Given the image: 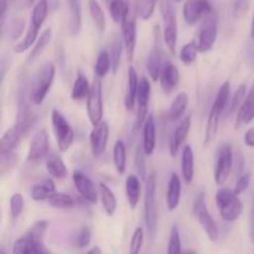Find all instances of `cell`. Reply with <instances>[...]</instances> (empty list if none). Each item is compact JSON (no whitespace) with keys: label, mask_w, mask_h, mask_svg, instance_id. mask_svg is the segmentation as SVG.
I'll list each match as a JSON object with an SVG mask.
<instances>
[{"label":"cell","mask_w":254,"mask_h":254,"mask_svg":"<svg viewBox=\"0 0 254 254\" xmlns=\"http://www.w3.org/2000/svg\"><path fill=\"white\" fill-rule=\"evenodd\" d=\"M47 202L51 207L59 208V210H68V208L74 207L73 198L64 192H56L47 200Z\"/></svg>","instance_id":"41"},{"label":"cell","mask_w":254,"mask_h":254,"mask_svg":"<svg viewBox=\"0 0 254 254\" xmlns=\"http://www.w3.org/2000/svg\"><path fill=\"white\" fill-rule=\"evenodd\" d=\"M88 9L97 31L99 34H103L106 30V15H104L103 9L97 0H88Z\"/></svg>","instance_id":"35"},{"label":"cell","mask_w":254,"mask_h":254,"mask_svg":"<svg viewBox=\"0 0 254 254\" xmlns=\"http://www.w3.org/2000/svg\"><path fill=\"white\" fill-rule=\"evenodd\" d=\"M181 200V180L178 174H171L166 191V206L169 211H175Z\"/></svg>","instance_id":"24"},{"label":"cell","mask_w":254,"mask_h":254,"mask_svg":"<svg viewBox=\"0 0 254 254\" xmlns=\"http://www.w3.org/2000/svg\"><path fill=\"white\" fill-rule=\"evenodd\" d=\"M25 207V200L24 196L19 192H15L10 198V215H11L12 220H16L20 217L24 211Z\"/></svg>","instance_id":"46"},{"label":"cell","mask_w":254,"mask_h":254,"mask_svg":"<svg viewBox=\"0 0 254 254\" xmlns=\"http://www.w3.org/2000/svg\"><path fill=\"white\" fill-rule=\"evenodd\" d=\"M233 166V153L232 148L228 144L223 145L220 149L217 155V160H216L215 166V183L218 186L225 185L226 181L230 178L231 170Z\"/></svg>","instance_id":"13"},{"label":"cell","mask_w":254,"mask_h":254,"mask_svg":"<svg viewBox=\"0 0 254 254\" xmlns=\"http://www.w3.org/2000/svg\"><path fill=\"white\" fill-rule=\"evenodd\" d=\"M50 141L49 134L45 129L37 131L32 138L31 144H30L29 153H27V160L29 161H37L44 159L45 156L49 155Z\"/></svg>","instance_id":"19"},{"label":"cell","mask_w":254,"mask_h":254,"mask_svg":"<svg viewBox=\"0 0 254 254\" xmlns=\"http://www.w3.org/2000/svg\"><path fill=\"white\" fill-rule=\"evenodd\" d=\"M143 243H144V228L136 227L135 231H134L133 236H131L129 252L131 254H138L140 252L141 247H143Z\"/></svg>","instance_id":"50"},{"label":"cell","mask_w":254,"mask_h":254,"mask_svg":"<svg viewBox=\"0 0 254 254\" xmlns=\"http://www.w3.org/2000/svg\"><path fill=\"white\" fill-rule=\"evenodd\" d=\"M156 145V124L153 114H149L143 126V148L146 156L153 155Z\"/></svg>","instance_id":"23"},{"label":"cell","mask_w":254,"mask_h":254,"mask_svg":"<svg viewBox=\"0 0 254 254\" xmlns=\"http://www.w3.org/2000/svg\"><path fill=\"white\" fill-rule=\"evenodd\" d=\"M25 30V21L22 19H14L10 22L9 26V34L11 36V39L16 40L19 39L22 35Z\"/></svg>","instance_id":"53"},{"label":"cell","mask_w":254,"mask_h":254,"mask_svg":"<svg viewBox=\"0 0 254 254\" xmlns=\"http://www.w3.org/2000/svg\"><path fill=\"white\" fill-rule=\"evenodd\" d=\"M46 221H36L31 228L20 238L15 241L12 246V253H47L49 251L44 246V235L46 232Z\"/></svg>","instance_id":"2"},{"label":"cell","mask_w":254,"mask_h":254,"mask_svg":"<svg viewBox=\"0 0 254 254\" xmlns=\"http://www.w3.org/2000/svg\"><path fill=\"white\" fill-rule=\"evenodd\" d=\"M102 252V250L99 247H94V248H92V250H89L88 251V253L89 254H93V253H101Z\"/></svg>","instance_id":"59"},{"label":"cell","mask_w":254,"mask_h":254,"mask_svg":"<svg viewBox=\"0 0 254 254\" xmlns=\"http://www.w3.org/2000/svg\"><path fill=\"white\" fill-rule=\"evenodd\" d=\"M192 213L196 220H197V222L201 225V227L203 228L208 240L212 241V242H216L218 240L220 232H218V227L216 225L215 220L211 216V213L208 212L207 206H206L205 195L203 193H200V195L196 196L195 201H193Z\"/></svg>","instance_id":"8"},{"label":"cell","mask_w":254,"mask_h":254,"mask_svg":"<svg viewBox=\"0 0 254 254\" xmlns=\"http://www.w3.org/2000/svg\"><path fill=\"white\" fill-rule=\"evenodd\" d=\"M174 1H181V0H174Z\"/></svg>","instance_id":"63"},{"label":"cell","mask_w":254,"mask_h":254,"mask_svg":"<svg viewBox=\"0 0 254 254\" xmlns=\"http://www.w3.org/2000/svg\"><path fill=\"white\" fill-rule=\"evenodd\" d=\"M252 212H254V196H253V200H252Z\"/></svg>","instance_id":"62"},{"label":"cell","mask_w":254,"mask_h":254,"mask_svg":"<svg viewBox=\"0 0 254 254\" xmlns=\"http://www.w3.org/2000/svg\"><path fill=\"white\" fill-rule=\"evenodd\" d=\"M22 136L25 135L16 126L9 128L1 136V140H0V151H15V149L21 143Z\"/></svg>","instance_id":"27"},{"label":"cell","mask_w":254,"mask_h":254,"mask_svg":"<svg viewBox=\"0 0 254 254\" xmlns=\"http://www.w3.org/2000/svg\"><path fill=\"white\" fill-rule=\"evenodd\" d=\"M123 44L124 41H122L119 37H114L113 41L111 44V60H112V72L114 74L118 72L119 64H121V59H122V52H123Z\"/></svg>","instance_id":"42"},{"label":"cell","mask_w":254,"mask_h":254,"mask_svg":"<svg viewBox=\"0 0 254 254\" xmlns=\"http://www.w3.org/2000/svg\"><path fill=\"white\" fill-rule=\"evenodd\" d=\"M35 123H36V117H35L34 112L30 107V103L24 96H21L17 101L15 126L22 131L24 135H27L32 130Z\"/></svg>","instance_id":"16"},{"label":"cell","mask_w":254,"mask_h":254,"mask_svg":"<svg viewBox=\"0 0 254 254\" xmlns=\"http://www.w3.org/2000/svg\"><path fill=\"white\" fill-rule=\"evenodd\" d=\"M213 11L210 0H188L184 5V19L189 25H195Z\"/></svg>","instance_id":"15"},{"label":"cell","mask_w":254,"mask_h":254,"mask_svg":"<svg viewBox=\"0 0 254 254\" xmlns=\"http://www.w3.org/2000/svg\"><path fill=\"white\" fill-rule=\"evenodd\" d=\"M109 12L114 22L119 24L123 20L127 9V0H109Z\"/></svg>","instance_id":"44"},{"label":"cell","mask_w":254,"mask_h":254,"mask_svg":"<svg viewBox=\"0 0 254 254\" xmlns=\"http://www.w3.org/2000/svg\"><path fill=\"white\" fill-rule=\"evenodd\" d=\"M103 88L101 78L97 77L91 86L87 97V116L92 126H96L103 119Z\"/></svg>","instance_id":"11"},{"label":"cell","mask_w":254,"mask_h":254,"mask_svg":"<svg viewBox=\"0 0 254 254\" xmlns=\"http://www.w3.org/2000/svg\"><path fill=\"white\" fill-rule=\"evenodd\" d=\"M180 252H181L180 232H179L176 226H173L170 232V240H169V245H168V253L176 254Z\"/></svg>","instance_id":"51"},{"label":"cell","mask_w":254,"mask_h":254,"mask_svg":"<svg viewBox=\"0 0 254 254\" xmlns=\"http://www.w3.org/2000/svg\"><path fill=\"white\" fill-rule=\"evenodd\" d=\"M49 14V2L47 0H39L34 6L31 14V25L41 29Z\"/></svg>","instance_id":"39"},{"label":"cell","mask_w":254,"mask_h":254,"mask_svg":"<svg viewBox=\"0 0 254 254\" xmlns=\"http://www.w3.org/2000/svg\"><path fill=\"white\" fill-rule=\"evenodd\" d=\"M254 121V82L251 87L250 92L246 96L245 102L241 106L240 111L237 112L235 122V128H241L245 124H250L251 122Z\"/></svg>","instance_id":"22"},{"label":"cell","mask_w":254,"mask_h":254,"mask_svg":"<svg viewBox=\"0 0 254 254\" xmlns=\"http://www.w3.org/2000/svg\"><path fill=\"white\" fill-rule=\"evenodd\" d=\"M150 93H151V86L149 83L148 79L145 77L139 81V88L138 94H136V103H138V111H136L135 121H134V131L139 130L141 127L145 123L146 118H148V106L149 101H150Z\"/></svg>","instance_id":"12"},{"label":"cell","mask_w":254,"mask_h":254,"mask_svg":"<svg viewBox=\"0 0 254 254\" xmlns=\"http://www.w3.org/2000/svg\"><path fill=\"white\" fill-rule=\"evenodd\" d=\"M250 184H251V174L250 173L242 174V175H241L240 178H238L237 183H236L235 192L237 193L238 196L242 195V193L245 192V191L248 189Z\"/></svg>","instance_id":"54"},{"label":"cell","mask_w":254,"mask_h":254,"mask_svg":"<svg viewBox=\"0 0 254 254\" xmlns=\"http://www.w3.org/2000/svg\"><path fill=\"white\" fill-rule=\"evenodd\" d=\"M112 68V60H111V54L106 50H102L99 52L98 57H97L96 64H94V73L98 78H103L107 76L109 71Z\"/></svg>","instance_id":"38"},{"label":"cell","mask_w":254,"mask_h":254,"mask_svg":"<svg viewBox=\"0 0 254 254\" xmlns=\"http://www.w3.org/2000/svg\"><path fill=\"white\" fill-rule=\"evenodd\" d=\"M231 94V83L228 81L223 82L222 86L218 89L216 98L213 101L212 107H211V112L208 114L207 126H206V134H205V145L213 140L218 130V122H220L221 116H222L223 111H225L226 106L228 103Z\"/></svg>","instance_id":"3"},{"label":"cell","mask_w":254,"mask_h":254,"mask_svg":"<svg viewBox=\"0 0 254 254\" xmlns=\"http://www.w3.org/2000/svg\"><path fill=\"white\" fill-rule=\"evenodd\" d=\"M160 12L164 22V42L171 54L175 55L176 42H178V21H176V10L173 0H160Z\"/></svg>","instance_id":"6"},{"label":"cell","mask_w":254,"mask_h":254,"mask_svg":"<svg viewBox=\"0 0 254 254\" xmlns=\"http://www.w3.org/2000/svg\"><path fill=\"white\" fill-rule=\"evenodd\" d=\"M246 96H247V86L246 84H241L237 88V91L235 92V96H233L232 102H231L230 114H235L236 112L240 111L241 106L245 102Z\"/></svg>","instance_id":"48"},{"label":"cell","mask_w":254,"mask_h":254,"mask_svg":"<svg viewBox=\"0 0 254 254\" xmlns=\"http://www.w3.org/2000/svg\"><path fill=\"white\" fill-rule=\"evenodd\" d=\"M191 128V116H186L183 121L180 122L176 129L174 130L173 135H171L170 141H169V150H170L171 156L178 155L179 150L183 146V144L185 143L186 138L189 135V131Z\"/></svg>","instance_id":"20"},{"label":"cell","mask_w":254,"mask_h":254,"mask_svg":"<svg viewBox=\"0 0 254 254\" xmlns=\"http://www.w3.org/2000/svg\"><path fill=\"white\" fill-rule=\"evenodd\" d=\"M56 193V185L52 179H46L41 183L36 184L31 189L30 196L34 201H47L51 196Z\"/></svg>","instance_id":"31"},{"label":"cell","mask_w":254,"mask_h":254,"mask_svg":"<svg viewBox=\"0 0 254 254\" xmlns=\"http://www.w3.org/2000/svg\"><path fill=\"white\" fill-rule=\"evenodd\" d=\"M10 5V0H1V2H0V9H1V11H0V16H1V27L4 29V25H5V17H6V12H7V7H9Z\"/></svg>","instance_id":"55"},{"label":"cell","mask_w":254,"mask_h":254,"mask_svg":"<svg viewBox=\"0 0 254 254\" xmlns=\"http://www.w3.org/2000/svg\"><path fill=\"white\" fill-rule=\"evenodd\" d=\"M141 0H127V9L122 20V39L129 61H133L136 46V19L140 15Z\"/></svg>","instance_id":"1"},{"label":"cell","mask_w":254,"mask_h":254,"mask_svg":"<svg viewBox=\"0 0 254 254\" xmlns=\"http://www.w3.org/2000/svg\"><path fill=\"white\" fill-rule=\"evenodd\" d=\"M55 74H56V68L52 62H46L37 72L34 83H32L31 92H30V99L32 103L39 106L44 102L47 93L51 89L52 83H54Z\"/></svg>","instance_id":"7"},{"label":"cell","mask_w":254,"mask_h":254,"mask_svg":"<svg viewBox=\"0 0 254 254\" xmlns=\"http://www.w3.org/2000/svg\"><path fill=\"white\" fill-rule=\"evenodd\" d=\"M250 238L251 242L254 245V212L251 211V216H250Z\"/></svg>","instance_id":"57"},{"label":"cell","mask_w":254,"mask_h":254,"mask_svg":"<svg viewBox=\"0 0 254 254\" xmlns=\"http://www.w3.org/2000/svg\"><path fill=\"white\" fill-rule=\"evenodd\" d=\"M251 39L254 41V14H253V20H252V27H251Z\"/></svg>","instance_id":"60"},{"label":"cell","mask_w":254,"mask_h":254,"mask_svg":"<svg viewBox=\"0 0 254 254\" xmlns=\"http://www.w3.org/2000/svg\"><path fill=\"white\" fill-rule=\"evenodd\" d=\"M69 7V34L77 36L82 27V6L81 0H67Z\"/></svg>","instance_id":"28"},{"label":"cell","mask_w":254,"mask_h":254,"mask_svg":"<svg viewBox=\"0 0 254 254\" xmlns=\"http://www.w3.org/2000/svg\"><path fill=\"white\" fill-rule=\"evenodd\" d=\"M189 104V96L186 92H180L178 96L174 98L171 103L170 109L168 112V119L170 122H178L185 113Z\"/></svg>","instance_id":"32"},{"label":"cell","mask_w":254,"mask_h":254,"mask_svg":"<svg viewBox=\"0 0 254 254\" xmlns=\"http://www.w3.org/2000/svg\"><path fill=\"white\" fill-rule=\"evenodd\" d=\"M92 241V232L88 227H82L77 231L73 238V245L76 248H86Z\"/></svg>","instance_id":"49"},{"label":"cell","mask_w":254,"mask_h":254,"mask_svg":"<svg viewBox=\"0 0 254 254\" xmlns=\"http://www.w3.org/2000/svg\"><path fill=\"white\" fill-rule=\"evenodd\" d=\"M163 61H161V46H160V27L158 25L154 26V44L153 49L149 52L148 61H146V69L153 81H159L161 69H163Z\"/></svg>","instance_id":"14"},{"label":"cell","mask_w":254,"mask_h":254,"mask_svg":"<svg viewBox=\"0 0 254 254\" xmlns=\"http://www.w3.org/2000/svg\"><path fill=\"white\" fill-rule=\"evenodd\" d=\"M145 193H144V220L149 236L154 240L158 228V211H156V176L155 173H150L146 178Z\"/></svg>","instance_id":"5"},{"label":"cell","mask_w":254,"mask_h":254,"mask_svg":"<svg viewBox=\"0 0 254 254\" xmlns=\"http://www.w3.org/2000/svg\"><path fill=\"white\" fill-rule=\"evenodd\" d=\"M198 45L196 41H191L189 44H186L183 49L180 50V57L181 62L185 64H191L196 61L198 54Z\"/></svg>","instance_id":"43"},{"label":"cell","mask_w":254,"mask_h":254,"mask_svg":"<svg viewBox=\"0 0 254 254\" xmlns=\"http://www.w3.org/2000/svg\"><path fill=\"white\" fill-rule=\"evenodd\" d=\"M17 163V156L15 151H0V171L5 175L14 169Z\"/></svg>","instance_id":"45"},{"label":"cell","mask_w":254,"mask_h":254,"mask_svg":"<svg viewBox=\"0 0 254 254\" xmlns=\"http://www.w3.org/2000/svg\"><path fill=\"white\" fill-rule=\"evenodd\" d=\"M245 143L250 148H254V127L248 129L245 134Z\"/></svg>","instance_id":"56"},{"label":"cell","mask_w":254,"mask_h":254,"mask_svg":"<svg viewBox=\"0 0 254 254\" xmlns=\"http://www.w3.org/2000/svg\"><path fill=\"white\" fill-rule=\"evenodd\" d=\"M216 205L220 211L221 218L226 222H235L243 212V203L235 190L222 188L216 192Z\"/></svg>","instance_id":"4"},{"label":"cell","mask_w":254,"mask_h":254,"mask_svg":"<svg viewBox=\"0 0 254 254\" xmlns=\"http://www.w3.org/2000/svg\"><path fill=\"white\" fill-rule=\"evenodd\" d=\"M72 179H73V184L79 196L88 203H96L98 200V193L94 188L93 181L79 170L73 171Z\"/></svg>","instance_id":"18"},{"label":"cell","mask_w":254,"mask_h":254,"mask_svg":"<svg viewBox=\"0 0 254 254\" xmlns=\"http://www.w3.org/2000/svg\"><path fill=\"white\" fill-rule=\"evenodd\" d=\"M113 161L117 171L121 175H123L126 173L127 168V149L122 140L116 141V145H114L113 149Z\"/></svg>","instance_id":"36"},{"label":"cell","mask_w":254,"mask_h":254,"mask_svg":"<svg viewBox=\"0 0 254 254\" xmlns=\"http://www.w3.org/2000/svg\"><path fill=\"white\" fill-rule=\"evenodd\" d=\"M99 197L107 215L113 216L117 210V197L113 191L103 183L99 184Z\"/></svg>","instance_id":"33"},{"label":"cell","mask_w":254,"mask_h":254,"mask_svg":"<svg viewBox=\"0 0 254 254\" xmlns=\"http://www.w3.org/2000/svg\"><path fill=\"white\" fill-rule=\"evenodd\" d=\"M46 170L52 178L59 179V180H62L67 176L68 174V170H67V166L64 164V161L62 160L61 156L56 153H51L50 155L46 156Z\"/></svg>","instance_id":"25"},{"label":"cell","mask_w":254,"mask_h":254,"mask_svg":"<svg viewBox=\"0 0 254 254\" xmlns=\"http://www.w3.org/2000/svg\"><path fill=\"white\" fill-rule=\"evenodd\" d=\"M89 91H91V86H89L88 79L82 72H78L71 92V98L73 101H81L88 97Z\"/></svg>","instance_id":"34"},{"label":"cell","mask_w":254,"mask_h":254,"mask_svg":"<svg viewBox=\"0 0 254 254\" xmlns=\"http://www.w3.org/2000/svg\"><path fill=\"white\" fill-rule=\"evenodd\" d=\"M159 79H160V84L164 93L170 94L179 86V82H180V72H179V69L176 68V66L173 62L166 61L164 64L163 69H161L160 78Z\"/></svg>","instance_id":"21"},{"label":"cell","mask_w":254,"mask_h":254,"mask_svg":"<svg viewBox=\"0 0 254 254\" xmlns=\"http://www.w3.org/2000/svg\"><path fill=\"white\" fill-rule=\"evenodd\" d=\"M40 29L39 27L34 26V25H30V27L27 29L26 34H25L24 39L21 40V42L16 44L14 46V51L16 54H22V52L27 51L35 42L37 41V36H39Z\"/></svg>","instance_id":"37"},{"label":"cell","mask_w":254,"mask_h":254,"mask_svg":"<svg viewBox=\"0 0 254 254\" xmlns=\"http://www.w3.org/2000/svg\"><path fill=\"white\" fill-rule=\"evenodd\" d=\"M181 174L185 183L191 184L193 180L195 174V158H193V150L190 145H185L183 149L181 155Z\"/></svg>","instance_id":"26"},{"label":"cell","mask_w":254,"mask_h":254,"mask_svg":"<svg viewBox=\"0 0 254 254\" xmlns=\"http://www.w3.org/2000/svg\"><path fill=\"white\" fill-rule=\"evenodd\" d=\"M237 164L238 165H245V160H243V158L241 155L237 158ZM242 169L243 166H240V169H237V175H242Z\"/></svg>","instance_id":"58"},{"label":"cell","mask_w":254,"mask_h":254,"mask_svg":"<svg viewBox=\"0 0 254 254\" xmlns=\"http://www.w3.org/2000/svg\"><path fill=\"white\" fill-rule=\"evenodd\" d=\"M126 195L129 206L135 208L141 198V184L135 175H129L126 180Z\"/></svg>","instance_id":"29"},{"label":"cell","mask_w":254,"mask_h":254,"mask_svg":"<svg viewBox=\"0 0 254 254\" xmlns=\"http://www.w3.org/2000/svg\"><path fill=\"white\" fill-rule=\"evenodd\" d=\"M250 11V0H235L233 4V16L235 19H242Z\"/></svg>","instance_id":"52"},{"label":"cell","mask_w":254,"mask_h":254,"mask_svg":"<svg viewBox=\"0 0 254 254\" xmlns=\"http://www.w3.org/2000/svg\"><path fill=\"white\" fill-rule=\"evenodd\" d=\"M51 36H52V30L50 29V27L42 31V34L40 35V37L37 39L35 46L32 47L31 52H30L27 62H32L35 59H37V57L42 54V51H44V50L46 49L47 45H49L50 40H51Z\"/></svg>","instance_id":"40"},{"label":"cell","mask_w":254,"mask_h":254,"mask_svg":"<svg viewBox=\"0 0 254 254\" xmlns=\"http://www.w3.org/2000/svg\"><path fill=\"white\" fill-rule=\"evenodd\" d=\"M35 1H37V0H26L27 5H31V4H34Z\"/></svg>","instance_id":"61"},{"label":"cell","mask_w":254,"mask_h":254,"mask_svg":"<svg viewBox=\"0 0 254 254\" xmlns=\"http://www.w3.org/2000/svg\"><path fill=\"white\" fill-rule=\"evenodd\" d=\"M51 123L52 129H54L55 138H56L57 146L61 153L68 150L71 148L74 139V133L72 127L69 126L68 122L66 121L61 112L57 109H52L51 112Z\"/></svg>","instance_id":"9"},{"label":"cell","mask_w":254,"mask_h":254,"mask_svg":"<svg viewBox=\"0 0 254 254\" xmlns=\"http://www.w3.org/2000/svg\"><path fill=\"white\" fill-rule=\"evenodd\" d=\"M139 88V79L134 67H129L128 69V87H127L126 98H124V104L128 111L134 108V104L136 102V94H138Z\"/></svg>","instance_id":"30"},{"label":"cell","mask_w":254,"mask_h":254,"mask_svg":"<svg viewBox=\"0 0 254 254\" xmlns=\"http://www.w3.org/2000/svg\"><path fill=\"white\" fill-rule=\"evenodd\" d=\"M218 32V15L213 10L210 14L206 15L202 22L200 32H198V51L207 52L211 51L217 39Z\"/></svg>","instance_id":"10"},{"label":"cell","mask_w":254,"mask_h":254,"mask_svg":"<svg viewBox=\"0 0 254 254\" xmlns=\"http://www.w3.org/2000/svg\"><path fill=\"white\" fill-rule=\"evenodd\" d=\"M145 151H144L143 144L136 146L135 156H134V164H135V169L138 171L139 176L143 180H146V166H145Z\"/></svg>","instance_id":"47"},{"label":"cell","mask_w":254,"mask_h":254,"mask_svg":"<svg viewBox=\"0 0 254 254\" xmlns=\"http://www.w3.org/2000/svg\"><path fill=\"white\" fill-rule=\"evenodd\" d=\"M109 138V126L107 122L102 121L98 124L93 126L91 134H89V141H91L92 153L96 158L103 155L107 149Z\"/></svg>","instance_id":"17"}]
</instances>
